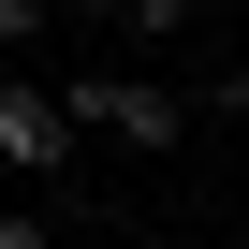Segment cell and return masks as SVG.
<instances>
[{"instance_id": "obj_5", "label": "cell", "mask_w": 249, "mask_h": 249, "mask_svg": "<svg viewBox=\"0 0 249 249\" xmlns=\"http://www.w3.org/2000/svg\"><path fill=\"white\" fill-rule=\"evenodd\" d=\"M205 103H220V132H249V59H234V73H220Z\"/></svg>"}, {"instance_id": "obj_2", "label": "cell", "mask_w": 249, "mask_h": 249, "mask_svg": "<svg viewBox=\"0 0 249 249\" xmlns=\"http://www.w3.org/2000/svg\"><path fill=\"white\" fill-rule=\"evenodd\" d=\"M73 161H88V132H73L59 73L44 59H0V176H15V191H59Z\"/></svg>"}, {"instance_id": "obj_1", "label": "cell", "mask_w": 249, "mask_h": 249, "mask_svg": "<svg viewBox=\"0 0 249 249\" xmlns=\"http://www.w3.org/2000/svg\"><path fill=\"white\" fill-rule=\"evenodd\" d=\"M59 103H73L88 147H132V161H176L191 147V88H161L147 59H103L88 44V73H59Z\"/></svg>"}, {"instance_id": "obj_4", "label": "cell", "mask_w": 249, "mask_h": 249, "mask_svg": "<svg viewBox=\"0 0 249 249\" xmlns=\"http://www.w3.org/2000/svg\"><path fill=\"white\" fill-rule=\"evenodd\" d=\"M44 30H59V0H0V59H30Z\"/></svg>"}, {"instance_id": "obj_3", "label": "cell", "mask_w": 249, "mask_h": 249, "mask_svg": "<svg viewBox=\"0 0 249 249\" xmlns=\"http://www.w3.org/2000/svg\"><path fill=\"white\" fill-rule=\"evenodd\" d=\"M0 249H73V234H59V205L30 191V205H0Z\"/></svg>"}]
</instances>
